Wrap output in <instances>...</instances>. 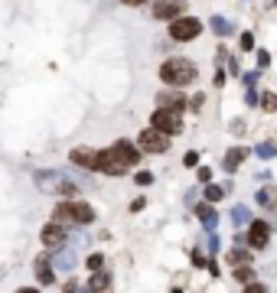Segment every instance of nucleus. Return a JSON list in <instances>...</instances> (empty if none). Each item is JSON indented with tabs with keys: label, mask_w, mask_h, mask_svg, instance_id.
Instances as JSON below:
<instances>
[{
	"label": "nucleus",
	"mask_w": 277,
	"mask_h": 293,
	"mask_svg": "<svg viewBox=\"0 0 277 293\" xmlns=\"http://www.w3.org/2000/svg\"><path fill=\"white\" fill-rule=\"evenodd\" d=\"M199 33H202V23H199L196 17H179V20L170 23V39H176V43H189Z\"/></svg>",
	"instance_id": "4"
},
{
	"label": "nucleus",
	"mask_w": 277,
	"mask_h": 293,
	"mask_svg": "<svg viewBox=\"0 0 277 293\" xmlns=\"http://www.w3.org/2000/svg\"><path fill=\"white\" fill-rule=\"evenodd\" d=\"M43 244H46V248H59V244H65V225H59V222L46 225L43 228Z\"/></svg>",
	"instance_id": "11"
},
{
	"label": "nucleus",
	"mask_w": 277,
	"mask_h": 293,
	"mask_svg": "<svg viewBox=\"0 0 277 293\" xmlns=\"http://www.w3.org/2000/svg\"><path fill=\"white\" fill-rule=\"evenodd\" d=\"M241 49H245V52L254 49V36H251V33H241Z\"/></svg>",
	"instance_id": "23"
},
{
	"label": "nucleus",
	"mask_w": 277,
	"mask_h": 293,
	"mask_svg": "<svg viewBox=\"0 0 277 293\" xmlns=\"http://www.w3.org/2000/svg\"><path fill=\"white\" fill-rule=\"evenodd\" d=\"M160 79L166 85H189L196 79V65L189 59H166L160 65Z\"/></svg>",
	"instance_id": "1"
},
{
	"label": "nucleus",
	"mask_w": 277,
	"mask_h": 293,
	"mask_svg": "<svg viewBox=\"0 0 277 293\" xmlns=\"http://www.w3.org/2000/svg\"><path fill=\"white\" fill-rule=\"evenodd\" d=\"M17 293H39V290H33V287H23V290H17Z\"/></svg>",
	"instance_id": "32"
},
{
	"label": "nucleus",
	"mask_w": 277,
	"mask_h": 293,
	"mask_svg": "<svg viewBox=\"0 0 277 293\" xmlns=\"http://www.w3.org/2000/svg\"><path fill=\"white\" fill-rule=\"evenodd\" d=\"M111 150H114V157L121 160L124 166H134L137 160H141V150H137V146L130 143V140H117L114 146H111Z\"/></svg>",
	"instance_id": "8"
},
{
	"label": "nucleus",
	"mask_w": 277,
	"mask_h": 293,
	"mask_svg": "<svg viewBox=\"0 0 277 293\" xmlns=\"http://www.w3.org/2000/svg\"><path fill=\"white\" fill-rule=\"evenodd\" d=\"M235 280H241V283H254V270H251V267H238V270H235Z\"/></svg>",
	"instance_id": "18"
},
{
	"label": "nucleus",
	"mask_w": 277,
	"mask_h": 293,
	"mask_svg": "<svg viewBox=\"0 0 277 293\" xmlns=\"http://www.w3.org/2000/svg\"><path fill=\"white\" fill-rule=\"evenodd\" d=\"M160 108H173V111H179V108H183V98H179V95H160Z\"/></svg>",
	"instance_id": "15"
},
{
	"label": "nucleus",
	"mask_w": 277,
	"mask_h": 293,
	"mask_svg": "<svg viewBox=\"0 0 277 293\" xmlns=\"http://www.w3.org/2000/svg\"><path fill=\"white\" fill-rule=\"evenodd\" d=\"M248 157V146H235V150H228V157H225V163H222V170L225 173H235L238 170V163Z\"/></svg>",
	"instance_id": "12"
},
{
	"label": "nucleus",
	"mask_w": 277,
	"mask_h": 293,
	"mask_svg": "<svg viewBox=\"0 0 277 293\" xmlns=\"http://www.w3.org/2000/svg\"><path fill=\"white\" fill-rule=\"evenodd\" d=\"M137 146L147 150V153H163L166 146H170V137L160 134L157 127H147V130H141V137H137Z\"/></svg>",
	"instance_id": "5"
},
{
	"label": "nucleus",
	"mask_w": 277,
	"mask_h": 293,
	"mask_svg": "<svg viewBox=\"0 0 277 293\" xmlns=\"http://www.w3.org/2000/svg\"><path fill=\"white\" fill-rule=\"evenodd\" d=\"M150 179H154V176H150V173H137V183H141V186H147Z\"/></svg>",
	"instance_id": "30"
},
{
	"label": "nucleus",
	"mask_w": 277,
	"mask_h": 293,
	"mask_svg": "<svg viewBox=\"0 0 277 293\" xmlns=\"http://www.w3.org/2000/svg\"><path fill=\"white\" fill-rule=\"evenodd\" d=\"M88 293H92V290H88Z\"/></svg>",
	"instance_id": "33"
},
{
	"label": "nucleus",
	"mask_w": 277,
	"mask_h": 293,
	"mask_svg": "<svg viewBox=\"0 0 277 293\" xmlns=\"http://www.w3.org/2000/svg\"><path fill=\"white\" fill-rule=\"evenodd\" d=\"M98 157H101V153L88 150V146H75V150H72V163L85 166V170H98Z\"/></svg>",
	"instance_id": "10"
},
{
	"label": "nucleus",
	"mask_w": 277,
	"mask_h": 293,
	"mask_svg": "<svg viewBox=\"0 0 277 293\" xmlns=\"http://www.w3.org/2000/svg\"><path fill=\"white\" fill-rule=\"evenodd\" d=\"M212 30H216L219 36H228V33H232V23H228V20H222V17H212Z\"/></svg>",
	"instance_id": "17"
},
{
	"label": "nucleus",
	"mask_w": 277,
	"mask_h": 293,
	"mask_svg": "<svg viewBox=\"0 0 277 293\" xmlns=\"http://www.w3.org/2000/svg\"><path fill=\"white\" fill-rule=\"evenodd\" d=\"M267 238H271V225H267V222H251V225H248V244H251V248H264L267 244Z\"/></svg>",
	"instance_id": "7"
},
{
	"label": "nucleus",
	"mask_w": 277,
	"mask_h": 293,
	"mask_svg": "<svg viewBox=\"0 0 277 293\" xmlns=\"http://www.w3.org/2000/svg\"><path fill=\"white\" fill-rule=\"evenodd\" d=\"M36 277H39V283H52L55 280L52 270H49V264H46V257H39V261H36Z\"/></svg>",
	"instance_id": "13"
},
{
	"label": "nucleus",
	"mask_w": 277,
	"mask_h": 293,
	"mask_svg": "<svg viewBox=\"0 0 277 293\" xmlns=\"http://www.w3.org/2000/svg\"><path fill=\"white\" fill-rule=\"evenodd\" d=\"M196 215L205 222V225H216V212H212V205H196Z\"/></svg>",
	"instance_id": "16"
},
{
	"label": "nucleus",
	"mask_w": 277,
	"mask_h": 293,
	"mask_svg": "<svg viewBox=\"0 0 277 293\" xmlns=\"http://www.w3.org/2000/svg\"><path fill=\"white\" fill-rule=\"evenodd\" d=\"M228 261H232V264H245V261H248V251H241V248L228 251Z\"/></svg>",
	"instance_id": "20"
},
{
	"label": "nucleus",
	"mask_w": 277,
	"mask_h": 293,
	"mask_svg": "<svg viewBox=\"0 0 277 293\" xmlns=\"http://www.w3.org/2000/svg\"><path fill=\"white\" fill-rule=\"evenodd\" d=\"M222 195H225L222 186H205V199H209V202H222Z\"/></svg>",
	"instance_id": "19"
},
{
	"label": "nucleus",
	"mask_w": 277,
	"mask_h": 293,
	"mask_svg": "<svg viewBox=\"0 0 277 293\" xmlns=\"http://www.w3.org/2000/svg\"><path fill=\"white\" fill-rule=\"evenodd\" d=\"M92 283H95V287H108V274H95Z\"/></svg>",
	"instance_id": "26"
},
{
	"label": "nucleus",
	"mask_w": 277,
	"mask_h": 293,
	"mask_svg": "<svg viewBox=\"0 0 277 293\" xmlns=\"http://www.w3.org/2000/svg\"><path fill=\"white\" fill-rule=\"evenodd\" d=\"M183 163H186V166H196V163H199V157H196V150H189V153H186V157H183Z\"/></svg>",
	"instance_id": "25"
},
{
	"label": "nucleus",
	"mask_w": 277,
	"mask_h": 293,
	"mask_svg": "<svg viewBox=\"0 0 277 293\" xmlns=\"http://www.w3.org/2000/svg\"><path fill=\"white\" fill-rule=\"evenodd\" d=\"M124 170H127V166H124L121 160L114 157V150H101V157H98V173H105V176H121Z\"/></svg>",
	"instance_id": "6"
},
{
	"label": "nucleus",
	"mask_w": 277,
	"mask_h": 293,
	"mask_svg": "<svg viewBox=\"0 0 277 293\" xmlns=\"http://www.w3.org/2000/svg\"><path fill=\"white\" fill-rule=\"evenodd\" d=\"M55 218L59 222H68V225H88L95 218V208L88 202H75V199H65L55 205Z\"/></svg>",
	"instance_id": "2"
},
{
	"label": "nucleus",
	"mask_w": 277,
	"mask_h": 293,
	"mask_svg": "<svg viewBox=\"0 0 277 293\" xmlns=\"http://www.w3.org/2000/svg\"><path fill=\"white\" fill-rule=\"evenodd\" d=\"M245 293H267L264 283H245Z\"/></svg>",
	"instance_id": "24"
},
{
	"label": "nucleus",
	"mask_w": 277,
	"mask_h": 293,
	"mask_svg": "<svg viewBox=\"0 0 277 293\" xmlns=\"http://www.w3.org/2000/svg\"><path fill=\"white\" fill-rule=\"evenodd\" d=\"M248 218H251V215H248V208H245V205H235V208H232V222H235L238 228H245V225H248Z\"/></svg>",
	"instance_id": "14"
},
{
	"label": "nucleus",
	"mask_w": 277,
	"mask_h": 293,
	"mask_svg": "<svg viewBox=\"0 0 277 293\" xmlns=\"http://www.w3.org/2000/svg\"><path fill=\"white\" fill-rule=\"evenodd\" d=\"M179 13H183V0H157L154 4V17L157 20H170V17L179 20Z\"/></svg>",
	"instance_id": "9"
},
{
	"label": "nucleus",
	"mask_w": 277,
	"mask_h": 293,
	"mask_svg": "<svg viewBox=\"0 0 277 293\" xmlns=\"http://www.w3.org/2000/svg\"><path fill=\"white\" fill-rule=\"evenodd\" d=\"M258 202H261V205H274V192L271 189H261L258 192Z\"/></svg>",
	"instance_id": "22"
},
{
	"label": "nucleus",
	"mask_w": 277,
	"mask_h": 293,
	"mask_svg": "<svg viewBox=\"0 0 277 293\" xmlns=\"http://www.w3.org/2000/svg\"><path fill=\"white\" fill-rule=\"evenodd\" d=\"M209 179H212V170H209V166H202V170H199V183H209Z\"/></svg>",
	"instance_id": "27"
},
{
	"label": "nucleus",
	"mask_w": 277,
	"mask_h": 293,
	"mask_svg": "<svg viewBox=\"0 0 277 293\" xmlns=\"http://www.w3.org/2000/svg\"><path fill=\"white\" fill-rule=\"evenodd\" d=\"M88 267L98 270V267H101V254H92V257H88Z\"/></svg>",
	"instance_id": "28"
},
{
	"label": "nucleus",
	"mask_w": 277,
	"mask_h": 293,
	"mask_svg": "<svg viewBox=\"0 0 277 293\" xmlns=\"http://www.w3.org/2000/svg\"><path fill=\"white\" fill-rule=\"evenodd\" d=\"M150 121H154L150 127H157L166 137H173V134H179V130H183V117H179V111H173V108H157Z\"/></svg>",
	"instance_id": "3"
},
{
	"label": "nucleus",
	"mask_w": 277,
	"mask_h": 293,
	"mask_svg": "<svg viewBox=\"0 0 277 293\" xmlns=\"http://www.w3.org/2000/svg\"><path fill=\"white\" fill-rule=\"evenodd\" d=\"M267 62H271V55H267V52H258V65L267 68Z\"/></svg>",
	"instance_id": "29"
},
{
	"label": "nucleus",
	"mask_w": 277,
	"mask_h": 293,
	"mask_svg": "<svg viewBox=\"0 0 277 293\" xmlns=\"http://www.w3.org/2000/svg\"><path fill=\"white\" fill-rule=\"evenodd\" d=\"M121 4H127V7H141L144 0H121Z\"/></svg>",
	"instance_id": "31"
},
{
	"label": "nucleus",
	"mask_w": 277,
	"mask_h": 293,
	"mask_svg": "<svg viewBox=\"0 0 277 293\" xmlns=\"http://www.w3.org/2000/svg\"><path fill=\"white\" fill-rule=\"evenodd\" d=\"M277 153V146L274 143H258V157H264V160H271Z\"/></svg>",
	"instance_id": "21"
}]
</instances>
